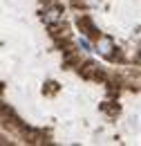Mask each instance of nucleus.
Masks as SVG:
<instances>
[{
	"mask_svg": "<svg viewBox=\"0 0 141 146\" xmlns=\"http://www.w3.org/2000/svg\"><path fill=\"white\" fill-rule=\"evenodd\" d=\"M78 74L88 81H107V72L94 61H85V63H78Z\"/></svg>",
	"mask_w": 141,
	"mask_h": 146,
	"instance_id": "obj_1",
	"label": "nucleus"
},
{
	"mask_svg": "<svg viewBox=\"0 0 141 146\" xmlns=\"http://www.w3.org/2000/svg\"><path fill=\"white\" fill-rule=\"evenodd\" d=\"M63 14H65V11H63V7H61V5H49V7L43 11V16H40V18H43V23H45L47 27H52V25L63 23Z\"/></svg>",
	"mask_w": 141,
	"mask_h": 146,
	"instance_id": "obj_4",
	"label": "nucleus"
},
{
	"mask_svg": "<svg viewBox=\"0 0 141 146\" xmlns=\"http://www.w3.org/2000/svg\"><path fill=\"white\" fill-rule=\"evenodd\" d=\"M58 90H61V86H58L56 81H47V83L43 86V94H47V97H54Z\"/></svg>",
	"mask_w": 141,
	"mask_h": 146,
	"instance_id": "obj_7",
	"label": "nucleus"
},
{
	"mask_svg": "<svg viewBox=\"0 0 141 146\" xmlns=\"http://www.w3.org/2000/svg\"><path fill=\"white\" fill-rule=\"evenodd\" d=\"M76 27H78V29H81L88 38H94V40H99V38H101V32L96 29L94 20L90 18L88 14H78V16H76Z\"/></svg>",
	"mask_w": 141,
	"mask_h": 146,
	"instance_id": "obj_2",
	"label": "nucleus"
},
{
	"mask_svg": "<svg viewBox=\"0 0 141 146\" xmlns=\"http://www.w3.org/2000/svg\"><path fill=\"white\" fill-rule=\"evenodd\" d=\"M137 63H141V54H137Z\"/></svg>",
	"mask_w": 141,
	"mask_h": 146,
	"instance_id": "obj_9",
	"label": "nucleus"
},
{
	"mask_svg": "<svg viewBox=\"0 0 141 146\" xmlns=\"http://www.w3.org/2000/svg\"><path fill=\"white\" fill-rule=\"evenodd\" d=\"M20 137H25L27 144H47V142H49V135H47V133L36 130V128H29V126H22Z\"/></svg>",
	"mask_w": 141,
	"mask_h": 146,
	"instance_id": "obj_3",
	"label": "nucleus"
},
{
	"mask_svg": "<svg viewBox=\"0 0 141 146\" xmlns=\"http://www.w3.org/2000/svg\"><path fill=\"white\" fill-rule=\"evenodd\" d=\"M114 50H117V47H114V40H112V38H107V36H101L99 40H96V52H99L101 56L110 58V56L114 54Z\"/></svg>",
	"mask_w": 141,
	"mask_h": 146,
	"instance_id": "obj_5",
	"label": "nucleus"
},
{
	"mask_svg": "<svg viewBox=\"0 0 141 146\" xmlns=\"http://www.w3.org/2000/svg\"><path fill=\"white\" fill-rule=\"evenodd\" d=\"M99 108H101V112H105L107 117H117V115L121 112V106H119V104H114V101H103Z\"/></svg>",
	"mask_w": 141,
	"mask_h": 146,
	"instance_id": "obj_6",
	"label": "nucleus"
},
{
	"mask_svg": "<svg viewBox=\"0 0 141 146\" xmlns=\"http://www.w3.org/2000/svg\"><path fill=\"white\" fill-rule=\"evenodd\" d=\"M78 50H83V52H90V43L85 40V38H81V40H78Z\"/></svg>",
	"mask_w": 141,
	"mask_h": 146,
	"instance_id": "obj_8",
	"label": "nucleus"
}]
</instances>
